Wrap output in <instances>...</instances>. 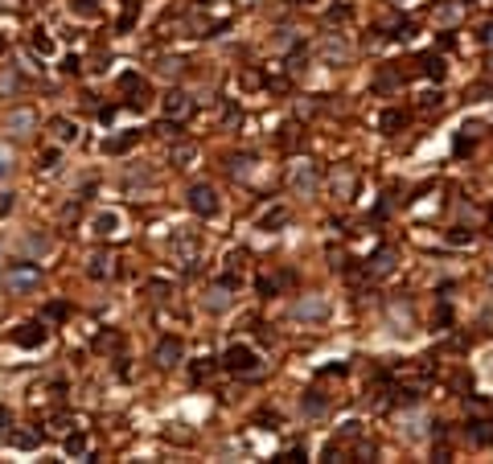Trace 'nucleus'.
I'll use <instances>...</instances> for the list:
<instances>
[{
  "instance_id": "f257e3e1",
  "label": "nucleus",
  "mask_w": 493,
  "mask_h": 464,
  "mask_svg": "<svg viewBox=\"0 0 493 464\" xmlns=\"http://www.w3.org/2000/svg\"><path fill=\"white\" fill-rule=\"evenodd\" d=\"M222 366L231 370V374H243V378L263 370V366H259V353L251 349V345H231V349L222 353Z\"/></svg>"
},
{
  "instance_id": "f03ea898",
  "label": "nucleus",
  "mask_w": 493,
  "mask_h": 464,
  "mask_svg": "<svg viewBox=\"0 0 493 464\" xmlns=\"http://www.w3.org/2000/svg\"><path fill=\"white\" fill-rule=\"evenodd\" d=\"M189 210H193L197 218H214V214H218V194H214V185H193V189H189Z\"/></svg>"
},
{
  "instance_id": "7ed1b4c3",
  "label": "nucleus",
  "mask_w": 493,
  "mask_h": 464,
  "mask_svg": "<svg viewBox=\"0 0 493 464\" xmlns=\"http://www.w3.org/2000/svg\"><path fill=\"white\" fill-rule=\"evenodd\" d=\"M4 280H8V288L29 292V288H37V284H42V268H33V263H13Z\"/></svg>"
},
{
  "instance_id": "20e7f679",
  "label": "nucleus",
  "mask_w": 493,
  "mask_h": 464,
  "mask_svg": "<svg viewBox=\"0 0 493 464\" xmlns=\"http://www.w3.org/2000/svg\"><path fill=\"white\" fill-rule=\"evenodd\" d=\"M13 345H21V349H37V345H46V329L37 325V320H25L13 329Z\"/></svg>"
},
{
  "instance_id": "39448f33",
  "label": "nucleus",
  "mask_w": 493,
  "mask_h": 464,
  "mask_svg": "<svg viewBox=\"0 0 493 464\" xmlns=\"http://www.w3.org/2000/svg\"><path fill=\"white\" fill-rule=\"evenodd\" d=\"M177 362H181V337H161L157 341V366L173 370Z\"/></svg>"
},
{
  "instance_id": "423d86ee",
  "label": "nucleus",
  "mask_w": 493,
  "mask_h": 464,
  "mask_svg": "<svg viewBox=\"0 0 493 464\" xmlns=\"http://www.w3.org/2000/svg\"><path fill=\"white\" fill-rule=\"evenodd\" d=\"M164 115H169V120H177V115H181V120H185L189 111H193V99L185 95V91H169V95H164Z\"/></svg>"
},
{
  "instance_id": "0eeeda50",
  "label": "nucleus",
  "mask_w": 493,
  "mask_h": 464,
  "mask_svg": "<svg viewBox=\"0 0 493 464\" xmlns=\"http://www.w3.org/2000/svg\"><path fill=\"white\" fill-rule=\"evenodd\" d=\"M276 144H280L284 152H296V148L305 144V127H300V123H284L280 132H276Z\"/></svg>"
},
{
  "instance_id": "6e6552de",
  "label": "nucleus",
  "mask_w": 493,
  "mask_h": 464,
  "mask_svg": "<svg viewBox=\"0 0 493 464\" xmlns=\"http://www.w3.org/2000/svg\"><path fill=\"white\" fill-rule=\"evenodd\" d=\"M465 436H469V444L485 448V444H493V423L489 419H473V423H465Z\"/></svg>"
},
{
  "instance_id": "1a4fd4ad",
  "label": "nucleus",
  "mask_w": 493,
  "mask_h": 464,
  "mask_svg": "<svg viewBox=\"0 0 493 464\" xmlns=\"http://www.w3.org/2000/svg\"><path fill=\"white\" fill-rule=\"evenodd\" d=\"M312 185H317V165H296L292 169V189L296 194H312Z\"/></svg>"
},
{
  "instance_id": "9d476101",
  "label": "nucleus",
  "mask_w": 493,
  "mask_h": 464,
  "mask_svg": "<svg viewBox=\"0 0 493 464\" xmlns=\"http://www.w3.org/2000/svg\"><path fill=\"white\" fill-rule=\"evenodd\" d=\"M140 144V132H123V136H111V140H103V152L107 156H119V152H128V148Z\"/></svg>"
},
{
  "instance_id": "9b49d317",
  "label": "nucleus",
  "mask_w": 493,
  "mask_h": 464,
  "mask_svg": "<svg viewBox=\"0 0 493 464\" xmlns=\"http://www.w3.org/2000/svg\"><path fill=\"white\" fill-rule=\"evenodd\" d=\"M226 288H235V280H231V275H226V280H222L218 288H210V296H206V308H210V313H222V308L231 304V296H226Z\"/></svg>"
},
{
  "instance_id": "f8f14e48",
  "label": "nucleus",
  "mask_w": 493,
  "mask_h": 464,
  "mask_svg": "<svg viewBox=\"0 0 493 464\" xmlns=\"http://www.w3.org/2000/svg\"><path fill=\"white\" fill-rule=\"evenodd\" d=\"M395 271V251H375V259H370V275H391Z\"/></svg>"
},
{
  "instance_id": "ddd939ff",
  "label": "nucleus",
  "mask_w": 493,
  "mask_h": 464,
  "mask_svg": "<svg viewBox=\"0 0 493 464\" xmlns=\"http://www.w3.org/2000/svg\"><path fill=\"white\" fill-rule=\"evenodd\" d=\"M420 66H423V74H427V78H436V82H440V78H444V58H440V54H423L420 58Z\"/></svg>"
},
{
  "instance_id": "4468645a",
  "label": "nucleus",
  "mask_w": 493,
  "mask_h": 464,
  "mask_svg": "<svg viewBox=\"0 0 493 464\" xmlns=\"http://www.w3.org/2000/svg\"><path fill=\"white\" fill-rule=\"evenodd\" d=\"M49 132H54V136H58L62 144H71L74 136H78V127H74L71 120H62V115H54V120H49Z\"/></svg>"
},
{
  "instance_id": "2eb2a0df",
  "label": "nucleus",
  "mask_w": 493,
  "mask_h": 464,
  "mask_svg": "<svg viewBox=\"0 0 493 464\" xmlns=\"http://www.w3.org/2000/svg\"><path fill=\"white\" fill-rule=\"evenodd\" d=\"M325 313H329V304H325V300H300V304H296V317H300V320H308V317H317V320H321Z\"/></svg>"
},
{
  "instance_id": "dca6fc26",
  "label": "nucleus",
  "mask_w": 493,
  "mask_h": 464,
  "mask_svg": "<svg viewBox=\"0 0 493 464\" xmlns=\"http://www.w3.org/2000/svg\"><path fill=\"white\" fill-rule=\"evenodd\" d=\"M111 263H116V259L99 251V255H95V259H91V268H87V271H91L95 280H107V275H116V268H111Z\"/></svg>"
},
{
  "instance_id": "f3484780",
  "label": "nucleus",
  "mask_w": 493,
  "mask_h": 464,
  "mask_svg": "<svg viewBox=\"0 0 493 464\" xmlns=\"http://www.w3.org/2000/svg\"><path fill=\"white\" fill-rule=\"evenodd\" d=\"M284 222H288V210H284V206H272V210L259 218V230H280Z\"/></svg>"
},
{
  "instance_id": "a211bd4d",
  "label": "nucleus",
  "mask_w": 493,
  "mask_h": 464,
  "mask_svg": "<svg viewBox=\"0 0 493 464\" xmlns=\"http://www.w3.org/2000/svg\"><path fill=\"white\" fill-rule=\"evenodd\" d=\"M144 296L161 304V300H169V296H173V284H169V280H148V284H144Z\"/></svg>"
},
{
  "instance_id": "6ab92c4d",
  "label": "nucleus",
  "mask_w": 493,
  "mask_h": 464,
  "mask_svg": "<svg viewBox=\"0 0 493 464\" xmlns=\"http://www.w3.org/2000/svg\"><path fill=\"white\" fill-rule=\"evenodd\" d=\"M119 91H123V95H144L148 82H144L140 74H119Z\"/></svg>"
},
{
  "instance_id": "aec40b11",
  "label": "nucleus",
  "mask_w": 493,
  "mask_h": 464,
  "mask_svg": "<svg viewBox=\"0 0 493 464\" xmlns=\"http://www.w3.org/2000/svg\"><path fill=\"white\" fill-rule=\"evenodd\" d=\"M329 399L321 391H305V415H325Z\"/></svg>"
},
{
  "instance_id": "412c9836",
  "label": "nucleus",
  "mask_w": 493,
  "mask_h": 464,
  "mask_svg": "<svg viewBox=\"0 0 493 464\" xmlns=\"http://www.w3.org/2000/svg\"><path fill=\"white\" fill-rule=\"evenodd\" d=\"M8 440H13V448H21V452H33V448L42 444V436H37V432H13Z\"/></svg>"
},
{
  "instance_id": "4be33fe9",
  "label": "nucleus",
  "mask_w": 493,
  "mask_h": 464,
  "mask_svg": "<svg viewBox=\"0 0 493 464\" xmlns=\"http://www.w3.org/2000/svg\"><path fill=\"white\" fill-rule=\"evenodd\" d=\"M399 82H403V74L395 70V66H387V70L378 74V82H375V87H378V91H382V95H387V91H395Z\"/></svg>"
},
{
  "instance_id": "5701e85b",
  "label": "nucleus",
  "mask_w": 493,
  "mask_h": 464,
  "mask_svg": "<svg viewBox=\"0 0 493 464\" xmlns=\"http://www.w3.org/2000/svg\"><path fill=\"white\" fill-rule=\"evenodd\" d=\"M403 123H407L403 111H382V115H378V127H382V132H399Z\"/></svg>"
},
{
  "instance_id": "b1692460",
  "label": "nucleus",
  "mask_w": 493,
  "mask_h": 464,
  "mask_svg": "<svg viewBox=\"0 0 493 464\" xmlns=\"http://www.w3.org/2000/svg\"><path fill=\"white\" fill-rule=\"evenodd\" d=\"M119 341H123V337L107 329V333H99V337H95V349H99V353H111V349H119Z\"/></svg>"
},
{
  "instance_id": "393cba45",
  "label": "nucleus",
  "mask_w": 493,
  "mask_h": 464,
  "mask_svg": "<svg viewBox=\"0 0 493 464\" xmlns=\"http://www.w3.org/2000/svg\"><path fill=\"white\" fill-rule=\"evenodd\" d=\"M87 452V432H71L66 436V456H83Z\"/></svg>"
},
{
  "instance_id": "a878e982",
  "label": "nucleus",
  "mask_w": 493,
  "mask_h": 464,
  "mask_svg": "<svg viewBox=\"0 0 493 464\" xmlns=\"http://www.w3.org/2000/svg\"><path fill=\"white\" fill-rule=\"evenodd\" d=\"M71 8L78 17H99V0H71Z\"/></svg>"
},
{
  "instance_id": "bb28decb",
  "label": "nucleus",
  "mask_w": 493,
  "mask_h": 464,
  "mask_svg": "<svg viewBox=\"0 0 493 464\" xmlns=\"http://www.w3.org/2000/svg\"><path fill=\"white\" fill-rule=\"evenodd\" d=\"M210 370H214V358H202L197 366L189 370V378H193V382H206V378H210Z\"/></svg>"
},
{
  "instance_id": "cd10ccee",
  "label": "nucleus",
  "mask_w": 493,
  "mask_h": 464,
  "mask_svg": "<svg viewBox=\"0 0 493 464\" xmlns=\"http://www.w3.org/2000/svg\"><path fill=\"white\" fill-rule=\"evenodd\" d=\"M238 87H243V91H259V87H263L259 70H243V74H238Z\"/></svg>"
},
{
  "instance_id": "c85d7f7f",
  "label": "nucleus",
  "mask_w": 493,
  "mask_h": 464,
  "mask_svg": "<svg viewBox=\"0 0 493 464\" xmlns=\"http://www.w3.org/2000/svg\"><path fill=\"white\" fill-rule=\"evenodd\" d=\"M95 230H99V234H111V230H119V218L116 214H99V218H95Z\"/></svg>"
},
{
  "instance_id": "c756f323",
  "label": "nucleus",
  "mask_w": 493,
  "mask_h": 464,
  "mask_svg": "<svg viewBox=\"0 0 493 464\" xmlns=\"http://www.w3.org/2000/svg\"><path fill=\"white\" fill-rule=\"evenodd\" d=\"M33 49H37V54H42V58H49V54H54V37H46V33H33Z\"/></svg>"
},
{
  "instance_id": "7c9ffc66",
  "label": "nucleus",
  "mask_w": 493,
  "mask_h": 464,
  "mask_svg": "<svg viewBox=\"0 0 493 464\" xmlns=\"http://www.w3.org/2000/svg\"><path fill=\"white\" fill-rule=\"evenodd\" d=\"M58 161H62V152H58V148H46L37 165H42V169H58Z\"/></svg>"
},
{
  "instance_id": "2f4dec72",
  "label": "nucleus",
  "mask_w": 493,
  "mask_h": 464,
  "mask_svg": "<svg viewBox=\"0 0 493 464\" xmlns=\"http://www.w3.org/2000/svg\"><path fill=\"white\" fill-rule=\"evenodd\" d=\"M333 189H337V197H346L353 189V177H346V173H337V177H333Z\"/></svg>"
},
{
  "instance_id": "473e14b6",
  "label": "nucleus",
  "mask_w": 493,
  "mask_h": 464,
  "mask_svg": "<svg viewBox=\"0 0 493 464\" xmlns=\"http://www.w3.org/2000/svg\"><path fill=\"white\" fill-rule=\"evenodd\" d=\"M8 127H33V111H17V115H8Z\"/></svg>"
},
{
  "instance_id": "72a5a7b5",
  "label": "nucleus",
  "mask_w": 493,
  "mask_h": 464,
  "mask_svg": "<svg viewBox=\"0 0 493 464\" xmlns=\"http://www.w3.org/2000/svg\"><path fill=\"white\" fill-rule=\"evenodd\" d=\"M276 288H280V284H276L272 275H259V296H276Z\"/></svg>"
},
{
  "instance_id": "f704fd0d",
  "label": "nucleus",
  "mask_w": 493,
  "mask_h": 464,
  "mask_svg": "<svg viewBox=\"0 0 493 464\" xmlns=\"http://www.w3.org/2000/svg\"><path fill=\"white\" fill-rule=\"evenodd\" d=\"M185 161H193V144H185V148H177V152H173V165H181V169H185Z\"/></svg>"
},
{
  "instance_id": "c9c22d12",
  "label": "nucleus",
  "mask_w": 493,
  "mask_h": 464,
  "mask_svg": "<svg viewBox=\"0 0 493 464\" xmlns=\"http://www.w3.org/2000/svg\"><path fill=\"white\" fill-rule=\"evenodd\" d=\"M46 317H49V320H66V317H71V308H66V304H49Z\"/></svg>"
},
{
  "instance_id": "e433bc0d",
  "label": "nucleus",
  "mask_w": 493,
  "mask_h": 464,
  "mask_svg": "<svg viewBox=\"0 0 493 464\" xmlns=\"http://www.w3.org/2000/svg\"><path fill=\"white\" fill-rule=\"evenodd\" d=\"M276 460H288V464H300V460H308V452H305V448H292V452H284V456H276Z\"/></svg>"
},
{
  "instance_id": "4c0bfd02",
  "label": "nucleus",
  "mask_w": 493,
  "mask_h": 464,
  "mask_svg": "<svg viewBox=\"0 0 493 464\" xmlns=\"http://www.w3.org/2000/svg\"><path fill=\"white\" fill-rule=\"evenodd\" d=\"M255 423H263V427H280V415H276V411H259Z\"/></svg>"
},
{
  "instance_id": "58836bf2",
  "label": "nucleus",
  "mask_w": 493,
  "mask_h": 464,
  "mask_svg": "<svg viewBox=\"0 0 493 464\" xmlns=\"http://www.w3.org/2000/svg\"><path fill=\"white\" fill-rule=\"evenodd\" d=\"M329 21H350V8H346V4H333V8H329Z\"/></svg>"
},
{
  "instance_id": "ea45409f",
  "label": "nucleus",
  "mask_w": 493,
  "mask_h": 464,
  "mask_svg": "<svg viewBox=\"0 0 493 464\" xmlns=\"http://www.w3.org/2000/svg\"><path fill=\"white\" fill-rule=\"evenodd\" d=\"M157 132H161V136H181V123H177V120H164Z\"/></svg>"
},
{
  "instance_id": "a19ab883",
  "label": "nucleus",
  "mask_w": 493,
  "mask_h": 464,
  "mask_svg": "<svg viewBox=\"0 0 493 464\" xmlns=\"http://www.w3.org/2000/svg\"><path fill=\"white\" fill-rule=\"evenodd\" d=\"M477 42H485V46H493V21H485L481 29H477Z\"/></svg>"
},
{
  "instance_id": "79ce46f5",
  "label": "nucleus",
  "mask_w": 493,
  "mask_h": 464,
  "mask_svg": "<svg viewBox=\"0 0 493 464\" xmlns=\"http://www.w3.org/2000/svg\"><path fill=\"white\" fill-rule=\"evenodd\" d=\"M288 70H292V74L305 70V54H292V58H288Z\"/></svg>"
},
{
  "instance_id": "37998d69",
  "label": "nucleus",
  "mask_w": 493,
  "mask_h": 464,
  "mask_svg": "<svg viewBox=\"0 0 493 464\" xmlns=\"http://www.w3.org/2000/svg\"><path fill=\"white\" fill-rule=\"evenodd\" d=\"M448 239H452V243H469L473 234H469V230H461V226H456V230H452V234H448Z\"/></svg>"
},
{
  "instance_id": "c03bdc74",
  "label": "nucleus",
  "mask_w": 493,
  "mask_h": 464,
  "mask_svg": "<svg viewBox=\"0 0 493 464\" xmlns=\"http://www.w3.org/2000/svg\"><path fill=\"white\" fill-rule=\"evenodd\" d=\"M0 214H13V194H4V197H0Z\"/></svg>"
},
{
  "instance_id": "a18cd8bd",
  "label": "nucleus",
  "mask_w": 493,
  "mask_h": 464,
  "mask_svg": "<svg viewBox=\"0 0 493 464\" xmlns=\"http://www.w3.org/2000/svg\"><path fill=\"white\" fill-rule=\"evenodd\" d=\"M13 423V415H8V407H0V427H8Z\"/></svg>"
},
{
  "instance_id": "49530a36",
  "label": "nucleus",
  "mask_w": 493,
  "mask_h": 464,
  "mask_svg": "<svg viewBox=\"0 0 493 464\" xmlns=\"http://www.w3.org/2000/svg\"><path fill=\"white\" fill-rule=\"evenodd\" d=\"M4 173H8V165H4V161H0V177H4Z\"/></svg>"
},
{
  "instance_id": "de8ad7c7",
  "label": "nucleus",
  "mask_w": 493,
  "mask_h": 464,
  "mask_svg": "<svg viewBox=\"0 0 493 464\" xmlns=\"http://www.w3.org/2000/svg\"><path fill=\"white\" fill-rule=\"evenodd\" d=\"M4 49H8V42H4V37H0V54H4Z\"/></svg>"
},
{
  "instance_id": "09e8293b",
  "label": "nucleus",
  "mask_w": 493,
  "mask_h": 464,
  "mask_svg": "<svg viewBox=\"0 0 493 464\" xmlns=\"http://www.w3.org/2000/svg\"><path fill=\"white\" fill-rule=\"evenodd\" d=\"M202 4H214V0H202Z\"/></svg>"
},
{
  "instance_id": "8fccbe9b",
  "label": "nucleus",
  "mask_w": 493,
  "mask_h": 464,
  "mask_svg": "<svg viewBox=\"0 0 493 464\" xmlns=\"http://www.w3.org/2000/svg\"><path fill=\"white\" fill-rule=\"evenodd\" d=\"M461 4H473V0H461Z\"/></svg>"
}]
</instances>
